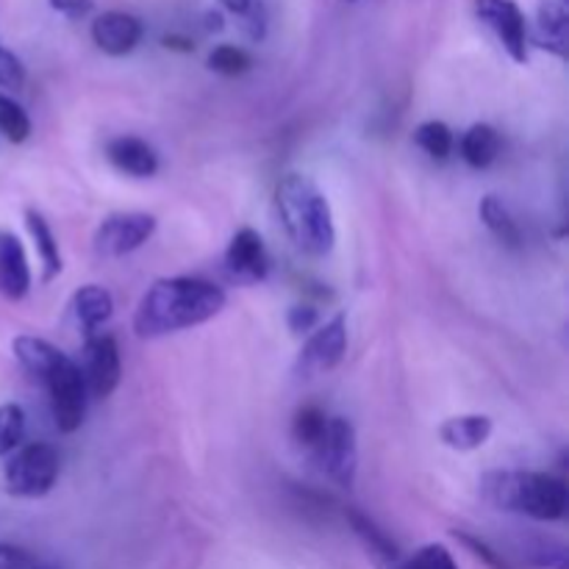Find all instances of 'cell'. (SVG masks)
I'll return each instance as SVG.
<instances>
[{"label": "cell", "mask_w": 569, "mask_h": 569, "mask_svg": "<svg viewBox=\"0 0 569 569\" xmlns=\"http://www.w3.org/2000/svg\"><path fill=\"white\" fill-rule=\"evenodd\" d=\"M226 309V292L203 278H159L142 295L133 315L139 339H159L167 333L209 322Z\"/></svg>", "instance_id": "cell-1"}, {"label": "cell", "mask_w": 569, "mask_h": 569, "mask_svg": "<svg viewBox=\"0 0 569 569\" xmlns=\"http://www.w3.org/2000/svg\"><path fill=\"white\" fill-rule=\"evenodd\" d=\"M276 209L300 253L315 259L331 253L337 242L331 203L309 176L300 172L283 176L276 187Z\"/></svg>", "instance_id": "cell-2"}, {"label": "cell", "mask_w": 569, "mask_h": 569, "mask_svg": "<svg viewBox=\"0 0 569 569\" xmlns=\"http://www.w3.org/2000/svg\"><path fill=\"white\" fill-rule=\"evenodd\" d=\"M481 495L495 509L531 517L539 522L561 520L569 506L567 483L548 472H487L481 478Z\"/></svg>", "instance_id": "cell-3"}, {"label": "cell", "mask_w": 569, "mask_h": 569, "mask_svg": "<svg viewBox=\"0 0 569 569\" xmlns=\"http://www.w3.org/2000/svg\"><path fill=\"white\" fill-rule=\"evenodd\" d=\"M3 476L6 489L14 498H42L53 489L56 478H59V453H56L53 445L44 442L17 448L9 456Z\"/></svg>", "instance_id": "cell-4"}, {"label": "cell", "mask_w": 569, "mask_h": 569, "mask_svg": "<svg viewBox=\"0 0 569 569\" xmlns=\"http://www.w3.org/2000/svg\"><path fill=\"white\" fill-rule=\"evenodd\" d=\"M44 387L50 392L56 428L61 433H76L81 428L83 415H87V383H83L81 367L67 359V356H61L53 372L44 378Z\"/></svg>", "instance_id": "cell-5"}, {"label": "cell", "mask_w": 569, "mask_h": 569, "mask_svg": "<svg viewBox=\"0 0 569 569\" xmlns=\"http://www.w3.org/2000/svg\"><path fill=\"white\" fill-rule=\"evenodd\" d=\"M156 231V217L144 211H126V214L106 217L92 237V248L100 259H122L142 248Z\"/></svg>", "instance_id": "cell-6"}, {"label": "cell", "mask_w": 569, "mask_h": 569, "mask_svg": "<svg viewBox=\"0 0 569 569\" xmlns=\"http://www.w3.org/2000/svg\"><path fill=\"white\" fill-rule=\"evenodd\" d=\"M476 14L498 37L506 53L526 64L528 61V22L515 0H476Z\"/></svg>", "instance_id": "cell-7"}, {"label": "cell", "mask_w": 569, "mask_h": 569, "mask_svg": "<svg viewBox=\"0 0 569 569\" xmlns=\"http://www.w3.org/2000/svg\"><path fill=\"white\" fill-rule=\"evenodd\" d=\"M315 453L331 481H337L345 489L353 487L356 467H359V445H356V428L345 417L328 420L326 439Z\"/></svg>", "instance_id": "cell-8"}, {"label": "cell", "mask_w": 569, "mask_h": 569, "mask_svg": "<svg viewBox=\"0 0 569 569\" xmlns=\"http://www.w3.org/2000/svg\"><path fill=\"white\" fill-rule=\"evenodd\" d=\"M81 376L92 398L103 400L120 387L122 361L114 337H109V333H89L87 345H83Z\"/></svg>", "instance_id": "cell-9"}, {"label": "cell", "mask_w": 569, "mask_h": 569, "mask_svg": "<svg viewBox=\"0 0 569 569\" xmlns=\"http://www.w3.org/2000/svg\"><path fill=\"white\" fill-rule=\"evenodd\" d=\"M345 350H348V320L345 315H337L326 326L315 328L298 356V372L303 378L331 372L345 359Z\"/></svg>", "instance_id": "cell-10"}, {"label": "cell", "mask_w": 569, "mask_h": 569, "mask_svg": "<svg viewBox=\"0 0 569 569\" xmlns=\"http://www.w3.org/2000/svg\"><path fill=\"white\" fill-rule=\"evenodd\" d=\"M226 267L233 281L259 283L267 276V250L259 233L253 228H242L233 233L231 244L226 250Z\"/></svg>", "instance_id": "cell-11"}, {"label": "cell", "mask_w": 569, "mask_h": 569, "mask_svg": "<svg viewBox=\"0 0 569 569\" xmlns=\"http://www.w3.org/2000/svg\"><path fill=\"white\" fill-rule=\"evenodd\" d=\"M142 22L139 17L126 14V11H103L92 22V39L103 53L128 56L139 42H142Z\"/></svg>", "instance_id": "cell-12"}, {"label": "cell", "mask_w": 569, "mask_h": 569, "mask_svg": "<svg viewBox=\"0 0 569 569\" xmlns=\"http://www.w3.org/2000/svg\"><path fill=\"white\" fill-rule=\"evenodd\" d=\"M31 289V267L22 242L11 231H0V295L22 300Z\"/></svg>", "instance_id": "cell-13"}, {"label": "cell", "mask_w": 569, "mask_h": 569, "mask_svg": "<svg viewBox=\"0 0 569 569\" xmlns=\"http://www.w3.org/2000/svg\"><path fill=\"white\" fill-rule=\"evenodd\" d=\"M106 159L120 172L133 178H150L159 172V156L144 139L117 137L106 144Z\"/></svg>", "instance_id": "cell-14"}, {"label": "cell", "mask_w": 569, "mask_h": 569, "mask_svg": "<svg viewBox=\"0 0 569 569\" xmlns=\"http://www.w3.org/2000/svg\"><path fill=\"white\" fill-rule=\"evenodd\" d=\"M537 44L567 59L569 50V11L567 0H542L537 17Z\"/></svg>", "instance_id": "cell-15"}, {"label": "cell", "mask_w": 569, "mask_h": 569, "mask_svg": "<svg viewBox=\"0 0 569 569\" xmlns=\"http://www.w3.org/2000/svg\"><path fill=\"white\" fill-rule=\"evenodd\" d=\"M492 437V420L483 415H465L442 422L439 439L453 450H478Z\"/></svg>", "instance_id": "cell-16"}, {"label": "cell", "mask_w": 569, "mask_h": 569, "mask_svg": "<svg viewBox=\"0 0 569 569\" xmlns=\"http://www.w3.org/2000/svg\"><path fill=\"white\" fill-rule=\"evenodd\" d=\"M72 315H76L78 326L87 333L98 331L111 315H114V300H111L109 289L98 287V283H87L72 295Z\"/></svg>", "instance_id": "cell-17"}, {"label": "cell", "mask_w": 569, "mask_h": 569, "mask_svg": "<svg viewBox=\"0 0 569 569\" xmlns=\"http://www.w3.org/2000/svg\"><path fill=\"white\" fill-rule=\"evenodd\" d=\"M11 350H14V359L20 361L22 370H26L31 378H39L42 383L44 378L53 372V367L59 365L61 356H64L59 353L53 345L44 342V339L39 337H17L14 345H11Z\"/></svg>", "instance_id": "cell-18"}, {"label": "cell", "mask_w": 569, "mask_h": 569, "mask_svg": "<svg viewBox=\"0 0 569 569\" xmlns=\"http://www.w3.org/2000/svg\"><path fill=\"white\" fill-rule=\"evenodd\" d=\"M500 156V133L487 122H478L470 131L461 137V159L472 167V170H487L495 164Z\"/></svg>", "instance_id": "cell-19"}, {"label": "cell", "mask_w": 569, "mask_h": 569, "mask_svg": "<svg viewBox=\"0 0 569 569\" xmlns=\"http://www.w3.org/2000/svg\"><path fill=\"white\" fill-rule=\"evenodd\" d=\"M26 226H28V231H31L33 244H37L39 259H42V278L44 281H53V278L61 272L59 242H56L48 220H44L42 214H37V211H26Z\"/></svg>", "instance_id": "cell-20"}, {"label": "cell", "mask_w": 569, "mask_h": 569, "mask_svg": "<svg viewBox=\"0 0 569 569\" xmlns=\"http://www.w3.org/2000/svg\"><path fill=\"white\" fill-rule=\"evenodd\" d=\"M348 520H350V526H353V531L359 533L361 542L367 545V550H370L378 561H383V565H395V561H398V545H395L392 539H389L387 533H383L381 528L370 520V517L361 515V511H356V509H350Z\"/></svg>", "instance_id": "cell-21"}, {"label": "cell", "mask_w": 569, "mask_h": 569, "mask_svg": "<svg viewBox=\"0 0 569 569\" xmlns=\"http://www.w3.org/2000/svg\"><path fill=\"white\" fill-rule=\"evenodd\" d=\"M478 211H481L483 226H487L500 242L509 244V248H517V244L522 242V233L520 228H517L515 217H511V211L506 209L495 194H487V198L481 200V206H478Z\"/></svg>", "instance_id": "cell-22"}, {"label": "cell", "mask_w": 569, "mask_h": 569, "mask_svg": "<svg viewBox=\"0 0 569 569\" xmlns=\"http://www.w3.org/2000/svg\"><path fill=\"white\" fill-rule=\"evenodd\" d=\"M328 420H331V417H326V411H322L320 406H303V409L295 415L292 422L295 442L303 445L306 450H317L322 445V439H326Z\"/></svg>", "instance_id": "cell-23"}, {"label": "cell", "mask_w": 569, "mask_h": 569, "mask_svg": "<svg viewBox=\"0 0 569 569\" xmlns=\"http://www.w3.org/2000/svg\"><path fill=\"white\" fill-rule=\"evenodd\" d=\"M222 9L231 11L239 22H242L244 33L250 39H264L267 33V9H264V0H220Z\"/></svg>", "instance_id": "cell-24"}, {"label": "cell", "mask_w": 569, "mask_h": 569, "mask_svg": "<svg viewBox=\"0 0 569 569\" xmlns=\"http://www.w3.org/2000/svg\"><path fill=\"white\" fill-rule=\"evenodd\" d=\"M415 144L426 150L431 159H448L453 150V131L445 122L428 120L415 131Z\"/></svg>", "instance_id": "cell-25"}, {"label": "cell", "mask_w": 569, "mask_h": 569, "mask_svg": "<svg viewBox=\"0 0 569 569\" xmlns=\"http://www.w3.org/2000/svg\"><path fill=\"white\" fill-rule=\"evenodd\" d=\"M26 437V411L17 403L0 406V459L11 456Z\"/></svg>", "instance_id": "cell-26"}, {"label": "cell", "mask_w": 569, "mask_h": 569, "mask_svg": "<svg viewBox=\"0 0 569 569\" xmlns=\"http://www.w3.org/2000/svg\"><path fill=\"white\" fill-rule=\"evenodd\" d=\"M0 133L14 144L26 142L31 137V120H28V114L22 111L20 103H14L6 94H0Z\"/></svg>", "instance_id": "cell-27"}, {"label": "cell", "mask_w": 569, "mask_h": 569, "mask_svg": "<svg viewBox=\"0 0 569 569\" xmlns=\"http://www.w3.org/2000/svg\"><path fill=\"white\" fill-rule=\"evenodd\" d=\"M250 67H253V59L242 48H237V44H220V48L209 53V70L220 72V76H244Z\"/></svg>", "instance_id": "cell-28"}, {"label": "cell", "mask_w": 569, "mask_h": 569, "mask_svg": "<svg viewBox=\"0 0 569 569\" xmlns=\"http://www.w3.org/2000/svg\"><path fill=\"white\" fill-rule=\"evenodd\" d=\"M398 569H459V565H456V559L450 556L448 548H442V545H428V548L417 550V553Z\"/></svg>", "instance_id": "cell-29"}, {"label": "cell", "mask_w": 569, "mask_h": 569, "mask_svg": "<svg viewBox=\"0 0 569 569\" xmlns=\"http://www.w3.org/2000/svg\"><path fill=\"white\" fill-rule=\"evenodd\" d=\"M22 81H26V67H22V61L0 44V87L20 89Z\"/></svg>", "instance_id": "cell-30"}, {"label": "cell", "mask_w": 569, "mask_h": 569, "mask_svg": "<svg viewBox=\"0 0 569 569\" xmlns=\"http://www.w3.org/2000/svg\"><path fill=\"white\" fill-rule=\"evenodd\" d=\"M456 537H459L461 542H465L467 548H470L472 553L478 556V559H483V561H487V565L492 567V569H515V567L509 565V561L503 559V556L498 553V550H492V548H489V545L483 542V539H478V537H470V533H465V531H456Z\"/></svg>", "instance_id": "cell-31"}, {"label": "cell", "mask_w": 569, "mask_h": 569, "mask_svg": "<svg viewBox=\"0 0 569 569\" xmlns=\"http://www.w3.org/2000/svg\"><path fill=\"white\" fill-rule=\"evenodd\" d=\"M289 328H292V333H311L317 328V322H320V315H317L315 306H306V303H298L289 309V317H287Z\"/></svg>", "instance_id": "cell-32"}, {"label": "cell", "mask_w": 569, "mask_h": 569, "mask_svg": "<svg viewBox=\"0 0 569 569\" xmlns=\"http://www.w3.org/2000/svg\"><path fill=\"white\" fill-rule=\"evenodd\" d=\"M48 3L50 9L70 17V20H81V17H87L94 9V0H48Z\"/></svg>", "instance_id": "cell-33"}, {"label": "cell", "mask_w": 569, "mask_h": 569, "mask_svg": "<svg viewBox=\"0 0 569 569\" xmlns=\"http://www.w3.org/2000/svg\"><path fill=\"white\" fill-rule=\"evenodd\" d=\"M31 556L26 553L22 548L17 545H0V569H28L31 567Z\"/></svg>", "instance_id": "cell-34"}, {"label": "cell", "mask_w": 569, "mask_h": 569, "mask_svg": "<svg viewBox=\"0 0 569 569\" xmlns=\"http://www.w3.org/2000/svg\"><path fill=\"white\" fill-rule=\"evenodd\" d=\"M164 48H176V50H192V42L178 37H164Z\"/></svg>", "instance_id": "cell-35"}, {"label": "cell", "mask_w": 569, "mask_h": 569, "mask_svg": "<svg viewBox=\"0 0 569 569\" xmlns=\"http://www.w3.org/2000/svg\"><path fill=\"white\" fill-rule=\"evenodd\" d=\"M206 26H209V31H220L222 17L220 14H206Z\"/></svg>", "instance_id": "cell-36"}, {"label": "cell", "mask_w": 569, "mask_h": 569, "mask_svg": "<svg viewBox=\"0 0 569 569\" xmlns=\"http://www.w3.org/2000/svg\"><path fill=\"white\" fill-rule=\"evenodd\" d=\"M28 569H53V567H48V565H31Z\"/></svg>", "instance_id": "cell-37"}, {"label": "cell", "mask_w": 569, "mask_h": 569, "mask_svg": "<svg viewBox=\"0 0 569 569\" xmlns=\"http://www.w3.org/2000/svg\"><path fill=\"white\" fill-rule=\"evenodd\" d=\"M350 3H356V0H350Z\"/></svg>", "instance_id": "cell-38"}]
</instances>
